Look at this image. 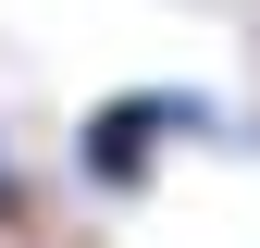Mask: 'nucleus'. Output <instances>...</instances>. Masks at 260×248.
<instances>
[{
  "label": "nucleus",
  "mask_w": 260,
  "mask_h": 248,
  "mask_svg": "<svg viewBox=\"0 0 260 248\" xmlns=\"http://www.w3.org/2000/svg\"><path fill=\"white\" fill-rule=\"evenodd\" d=\"M186 137H211L199 87H112V100H87V124H75V174H87V199H149Z\"/></svg>",
  "instance_id": "1"
},
{
  "label": "nucleus",
  "mask_w": 260,
  "mask_h": 248,
  "mask_svg": "<svg viewBox=\"0 0 260 248\" xmlns=\"http://www.w3.org/2000/svg\"><path fill=\"white\" fill-rule=\"evenodd\" d=\"M0 236H13V248H25V236H38V186H25V174H13V149H0Z\"/></svg>",
  "instance_id": "2"
}]
</instances>
